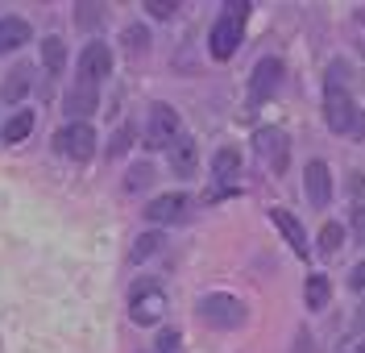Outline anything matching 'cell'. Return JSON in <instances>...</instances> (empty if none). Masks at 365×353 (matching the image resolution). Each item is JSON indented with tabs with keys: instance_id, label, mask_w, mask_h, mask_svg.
Instances as JSON below:
<instances>
[{
	"instance_id": "cell-1",
	"label": "cell",
	"mask_w": 365,
	"mask_h": 353,
	"mask_svg": "<svg viewBox=\"0 0 365 353\" xmlns=\"http://www.w3.org/2000/svg\"><path fill=\"white\" fill-rule=\"evenodd\" d=\"M324 121H328L332 133H353L357 104H353V92L344 88V63L328 67V79H324Z\"/></svg>"
},
{
	"instance_id": "cell-2",
	"label": "cell",
	"mask_w": 365,
	"mask_h": 353,
	"mask_svg": "<svg viewBox=\"0 0 365 353\" xmlns=\"http://www.w3.org/2000/svg\"><path fill=\"white\" fill-rule=\"evenodd\" d=\"M250 9H253V4H245V0H232V4H225V13L216 17V25H212V38H207L212 58H220V63H225V58H232V54H237L241 38H245Z\"/></svg>"
},
{
	"instance_id": "cell-3",
	"label": "cell",
	"mask_w": 365,
	"mask_h": 353,
	"mask_svg": "<svg viewBox=\"0 0 365 353\" xmlns=\"http://www.w3.org/2000/svg\"><path fill=\"white\" fill-rule=\"evenodd\" d=\"M54 150L63 158H71V163H88L91 154H96V129H91L88 121H71V125H63L54 133Z\"/></svg>"
},
{
	"instance_id": "cell-4",
	"label": "cell",
	"mask_w": 365,
	"mask_h": 353,
	"mask_svg": "<svg viewBox=\"0 0 365 353\" xmlns=\"http://www.w3.org/2000/svg\"><path fill=\"white\" fill-rule=\"evenodd\" d=\"M182 138V121L170 104H154L150 108V121H145V145L150 150H170L175 141Z\"/></svg>"
},
{
	"instance_id": "cell-5",
	"label": "cell",
	"mask_w": 365,
	"mask_h": 353,
	"mask_svg": "<svg viewBox=\"0 0 365 353\" xmlns=\"http://www.w3.org/2000/svg\"><path fill=\"white\" fill-rule=\"evenodd\" d=\"M200 316L212 329H237V324H245V304L237 295H204L200 300Z\"/></svg>"
},
{
	"instance_id": "cell-6",
	"label": "cell",
	"mask_w": 365,
	"mask_h": 353,
	"mask_svg": "<svg viewBox=\"0 0 365 353\" xmlns=\"http://www.w3.org/2000/svg\"><path fill=\"white\" fill-rule=\"evenodd\" d=\"M108 75H113V50L104 46V42H88L83 54H79V83L100 88Z\"/></svg>"
},
{
	"instance_id": "cell-7",
	"label": "cell",
	"mask_w": 365,
	"mask_h": 353,
	"mask_svg": "<svg viewBox=\"0 0 365 353\" xmlns=\"http://www.w3.org/2000/svg\"><path fill=\"white\" fill-rule=\"evenodd\" d=\"M187 208H191V200H187L182 191H166V195H154V200L145 204V220H150V225H175V220L187 216Z\"/></svg>"
},
{
	"instance_id": "cell-8",
	"label": "cell",
	"mask_w": 365,
	"mask_h": 353,
	"mask_svg": "<svg viewBox=\"0 0 365 353\" xmlns=\"http://www.w3.org/2000/svg\"><path fill=\"white\" fill-rule=\"evenodd\" d=\"M278 83H282V63H278V58H262V63L253 67L250 100H253V104H266V100L278 92Z\"/></svg>"
},
{
	"instance_id": "cell-9",
	"label": "cell",
	"mask_w": 365,
	"mask_h": 353,
	"mask_svg": "<svg viewBox=\"0 0 365 353\" xmlns=\"http://www.w3.org/2000/svg\"><path fill=\"white\" fill-rule=\"evenodd\" d=\"M162 312H166V295H162L158 287H137V291H133V304H129L133 324H154Z\"/></svg>"
},
{
	"instance_id": "cell-10",
	"label": "cell",
	"mask_w": 365,
	"mask_h": 353,
	"mask_svg": "<svg viewBox=\"0 0 365 353\" xmlns=\"http://www.w3.org/2000/svg\"><path fill=\"white\" fill-rule=\"evenodd\" d=\"M253 145L270 158L274 170H287V158H291V150H287V133L282 129H274V125H266V129H257L253 133Z\"/></svg>"
},
{
	"instance_id": "cell-11",
	"label": "cell",
	"mask_w": 365,
	"mask_h": 353,
	"mask_svg": "<svg viewBox=\"0 0 365 353\" xmlns=\"http://www.w3.org/2000/svg\"><path fill=\"white\" fill-rule=\"evenodd\" d=\"M303 183H307V200H312V208H328V200H332V175H328V166L319 163V158L307 163Z\"/></svg>"
},
{
	"instance_id": "cell-12",
	"label": "cell",
	"mask_w": 365,
	"mask_h": 353,
	"mask_svg": "<svg viewBox=\"0 0 365 353\" xmlns=\"http://www.w3.org/2000/svg\"><path fill=\"white\" fill-rule=\"evenodd\" d=\"M270 220L278 225V233L291 241V250H295V258H307L312 254V245H307V233H303V225H299L295 216L287 208H270Z\"/></svg>"
},
{
	"instance_id": "cell-13",
	"label": "cell",
	"mask_w": 365,
	"mask_h": 353,
	"mask_svg": "<svg viewBox=\"0 0 365 353\" xmlns=\"http://www.w3.org/2000/svg\"><path fill=\"white\" fill-rule=\"evenodd\" d=\"M67 117H75V121H83V117H91L96 108H100V88H88V83H75L67 92Z\"/></svg>"
},
{
	"instance_id": "cell-14",
	"label": "cell",
	"mask_w": 365,
	"mask_h": 353,
	"mask_svg": "<svg viewBox=\"0 0 365 353\" xmlns=\"http://www.w3.org/2000/svg\"><path fill=\"white\" fill-rule=\"evenodd\" d=\"M29 38H34L29 21H21V17H0V54H9V50H21Z\"/></svg>"
},
{
	"instance_id": "cell-15",
	"label": "cell",
	"mask_w": 365,
	"mask_h": 353,
	"mask_svg": "<svg viewBox=\"0 0 365 353\" xmlns=\"http://www.w3.org/2000/svg\"><path fill=\"white\" fill-rule=\"evenodd\" d=\"M34 121H38V117H34V108H17L13 117L0 125V141H4V145H17V141H25L29 133H34Z\"/></svg>"
},
{
	"instance_id": "cell-16",
	"label": "cell",
	"mask_w": 365,
	"mask_h": 353,
	"mask_svg": "<svg viewBox=\"0 0 365 353\" xmlns=\"http://www.w3.org/2000/svg\"><path fill=\"white\" fill-rule=\"evenodd\" d=\"M166 154H170V170H175V175H191L195 163H200V150H195V141L191 138H179Z\"/></svg>"
},
{
	"instance_id": "cell-17",
	"label": "cell",
	"mask_w": 365,
	"mask_h": 353,
	"mask_svg": "<svg viewBox=\"0 0 365 353\" xmlns=\"http://www.w3.org/2000/svg\"><path fill=\"white\" fill-rule=\"evenodd\" d=\"M328 300H332V282L324 279V275H307V287H303V304L312 307V312H319V307H328Z\"/></svg>"
},
{
	"instance_id": "cell-18",
	"label": "cell",
	"mask_w": 365,
	"mask_h": 353,
	"mask_svg": "<svg viewBox=\"0 0 365 353\" xmlns=\"http://www.w3.org/2000/svg\"><path fill=\"white\" fill-rule=\"evenodd\" d=\"M29 75H34V71L25 67V63H21V67L9 71V79H4V92H0V96H4V104H17V100H21L25 92H29V83H34Z\"/></svg>"
},
{
	"instance_id": "cell-19",
	"label": "cell",
	"mask_w": 365,
	"mask_h": 353,
	"mask_svg": "<svg viewBox=\"0 0 365 353\" xmlns=\"http://www.w3.org/2000/svg\"><path fill=\"white\" fill-rule=\"evenodd\" d=\"M42 63L50 75H63V67H67V46H63V38H46L42 42Z\"/></svg>"
},
{
	"instance_id": "cell-20",
	"label": "cell",
	"mask_w": 365,
	"mask_h": 353,
	"mask_svg": "<svg viewBox=\"0 0 365 353\" xmlns=\"http://www.w3.org/2000/svg\"><path fill=\"white\" fill-rule=\"evenodd\" d=\"M212 170H216V179H232L237 170H241V154L225 145V150H216V158H212Z\"/></svg>"
},
{
	"instance_id": "cell-21",
	"label": "cell",
	"mask_w": 365,
	"mask_h": 353,
	"mask_svg": "<svg viewBox=\"0 0 365 353\" xmlns=\"http://www.w3.org/2000/svg\"><path fill=\"white\" fill-rule=\"evenodd\" d=\"M158 245H162V233H141V237H137V245L129 250V258H133V262H145L150 254H158Z\"/></svg>"
},
{
	"instance_id": "cell-22",
	"label": "cell",
	"mask_w": 365,
	"mask_h": 353,
	"mask_svg": "<svg viewBox=\"0 0 365 353\" xmlns=\"http://www.w3.org/2000/svg\"><path fill=\"white\" fill-rule=\"evenodd\" d=\"M341 241H344V229L336 225V220H328V225L319 229V250H324V254H336Z\"/></svg>"
},
{
	"instance_id": "cell-23",
	"label": "cell",
	"mask_w": 365,
	"mask_h": 353,
	"mask_svg": "<svg viewBox=\"0 0 365 353\" xmlns=\"http://www.w3.org/2000/svg\"><path fill=\"white\" fill-rule=\"evenodd\" d=\"M141 9H145V13H150L154 21H170V17L179 13V4H175V0H145Z\"/></svg>"
},
{
	"instance_id": "cell-24",
	"label": "cell",
	"mask_w": 365,
	"mask_h": 353,
	"mask_svg": "<svg viewBox=\"0 0 365 353\" xmlns=\"http://www.w3.org/2000/svg\"><path fill=\"white\" fill-rule=\"evenodd\" d=\"M145 42H150V38H145V29H141V25H129V29H125V46L133 50V54H141Z\"/></svg>"
},
{
	"instance_id": "cell-25",
	"label": "cell",
	"mask_w": 365,
	"mask_h": 353,
	"mask_svg": "<svg viewBox=\"0 0 365 353\" xmlns=\"http://www.w3.org/2000/svg\"><path fill=\"white\" fill-rule=\"evenodd\" d=\"M179 341H182L179 332L166 329V332H158V345H154V349H158V353H179Z\"/></svg>"
},
{
	"instance_id": "cell-26",
	"label": "cell",
	"mask_w": 365,
	"mask_h": 353,
	"mask_svg": "<svg viewBox=\"0 0 365 353\" xmlns=\"http://www.w3.org/2000/svg\"><path fill=\"white\" fill-rule=\"evenodd\" d=\"M100 21V4H79V25H96Z\"/></svg>"
},
{
	"instance_id": "cell-27",
	"label": "cell",
	"mask_w": 365,
	"mask_h": 353,
	"mask_svg": "<svg viewBox=\"0 0 365 353\" xmlns=\"http://www.w3.org/2000/svg\"><path fill=\"white\" fill-rule=\"evenodd\" d=\"M145 179H150V166H133V175H129V188H145Z\"/></svg>"
},
{
	"instance_id": "cell-28",
	"label": "cell",
	"mask_w": 365,
	"mask_h": 353,
	"mask_svg": "<svg viewBox=\"0 0 365 353\" xmlns=\"http://www.w3.org/2000/svg\"><path fill=\"white\" fill-rule=\"evenodd\" d=\"M349 287H353V291H365V262H361V266H353V275H349Z\"/></svg>"
},
{
	"instance_id": "cell-29",
	"label": "cell",
	"mask_w": 365,
	"mask_h": 353,
	"mask_svg": "<svg viewBox=\"0 0 365 353\" xmlns=\"http://www.w3.org/2000/svg\"><path fill=\"white\" fill-rule=\"evenodd\" d=\"M125 145H129V129H120V133H116V141H113V154H120Z\"/></svg>"
},
{
	"instance_id": "cell-30",
	"label": "cell",
	"mask_w": 365,
	"mask_h": 353,
	"mask_svg": "<svg viewBox=\"0 0 365 353\" xmlns=\"http://www.w3.org/2000/svg\"><path fill=\"white\" fill-rule=\"evenodd\" d=\"M353 138H365V113H357V121H353Z\"/></svg>"
}]
</instances>
